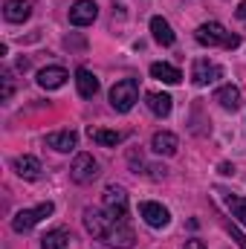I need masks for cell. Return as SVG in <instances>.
Listing matches in <instances>:
<instances>
[{
  "mask_svg": "<svg viewBox=\"0 0 246 249\" xmlns=\"http://www.w3.org/2000/svg\"><path fill=\"white\" fill-rule=\"evenodd\" d=\"M223 75V70L217 67V64L206 61V58H197L194 67H191V81L197 84V87H206V84H211V81H217Z\"/></svg>",
  "mask_w": 246,
  "mask_h": 249,
  "instance_id": "cell-8",
  "label": "cell"
},
{
  "mask_svg": "<svg viewBox=\"0 0 246 249\" xmlns=\"http://www.w3.org/2000/svg\"><path fill=\"white\" fill-rule=\"evenodd\" d=\"M229 232H232V241H235L241 249H246V235H244V232H241L238 226H229Z\"/></svg>",
  "mask_w": 246,
  "mask_h": 249,
  "instance_id": "cell-25",
  "label": "cell"
},
{
  "mask_svg": "<svg viewBox=\"0 0 246 249\" xmlns=\"http://www.w3.org/2000/svg\"><path fill=\"white\" fill-rule=\"evenodd\" d=\"M12 90H15V87H12V75H9V72H3V102H9V99H12Z\"/></svg>",
  "mask_w": 246,
  "mask_h": 249,
  "instance_id": "cell-24",
  "label": "cell"
},
{
  "mask_svg": "<svg viewBox=\"0 0 246 249\" xmlns=\"http://www.w3.org/2000/svg\"><path fill=\"white\" fill-rule=\"evenodd\" d=\"M47 145L61 151V154H70L75 145H78V133L75 130H58V133H50L47 136Z\"/></svg>",
  "mask_w": 246,
  "mask_h": 249,
  "instance_id": "cell-16",
  "label": "cell"
},
{
  "mask_svg": "<svg viewBox=\"0 0 246 249\" xmlns=\"http://www.w3.org/2000/svg\"><path fill=\"white\" fill-rule=\"evenodd\" d=\"M90 139H93L96 145H102V148H116V145H122L124 139H127V133H122V130H102V127H90Z\"/></svg>",
  "mask_w": 246,
  "mask_h": 249,
  "instance_id": "cell-17",
  "label": "cell"
},
{
  "mask_svg": "<svg viewBox=\"0 0 246 249\" xmlns=\"http://www.w3.org/2000/svg\"><path fill=\"white\" fill-rule=\"evenodd\" d=\"M99 18V6L93 0H75L70 9V23L72 26H90Z\"/></svg>",
  "mask_w": 246,
  "mask_h": 249,
  "instance_id": "cell-9",
  "label": "cell"
},
{
  "mask_svg": "<svg viewBox=\"0 0 246 249\" xmlns=\"http://www.w3.org/2000/svg\"><path fill=\"white\" fill-rule=\"evenodd\" d=\"M70 232L67 229H53V232H47L44 238H41V249H67L70 247Z\"/></svg>",
  "mask_w": 246,
  "mask_h": 249,
  "instance_id": "cell-22",
  "label": "cell"
},
{
  "mask_svg": "<svg viewBox=\"0 0 246 249\" xmlns=\"http://www.w3.org/2000/svg\"><path fill=\"white\" fill-rule=\"evenodd\" d=\"M53 203L47 200V203H41V206H35V209H23V212H18L15 217H12V229L15 232H29L32 226H38L44 217H50L53 214Z\"/></svg>",
  "mask_w": 246,
  "mask_h": 249,
  "instance_id": "cell-3",
  "label": "cell"
},
{
  "mask_svg": "<svg viewBox=\"0 0 246 249\" xmlns=\"http://www.w3.org/2000/svg\"><path fill=\"white\" fill-rule=\"evenodd\" d=\"M226 206H229V212H232V217L246 226V197H238V194H229L226 197Z\"/></svg>",
  "mask_w": 246,
  "mask_h": 249,
  "instance_id": "cell-23",
  "label": "cell"
},
{
  "mask_svg": "<svg viewBox=\"0 0 246 249\" xmlns=\"http://www.w3.org/2000/svg\"><path fill=\"white\" fill-rule=\"evenodd\" d=\"M29 15H32L29 0H6V6H3V18L9 23H23Z\"/></svg>",
  "mask_w": 246,
  "mask_h": 249,
  "instance_id": "cell-14",
  "label": "cell"
},
{
  "mask_svg": "<svg viewBox=\"0 0 246 249\" xmlns=\"http://www.w3.org/2000/svg\"><path fill=\"white\" fill-rule=\"evenodd\" d=\"M177 148H180V139H177L174 133H168V130H159V133H154V139H151V151L159 154V157H174Z\"/></svg>",
  "mask_w": 246,
  "mask_h": 249,
  "instance_id": "cell-11",
  "label": "cell"
},
{
  "mask_svg": "<svg viewBox=\"0 0 246 249\" xmlns=\"http://www.w3.org/2000/svg\"><path fill=\"white\" fill-rule=\"evenodd\" d=\"M194 38H197V44H200V47H217V44H220V47H226V50H235V47L241 44V35L226 32V29H223V23H217V20H209V23L197 26Z\"/></svg>",
  "mask_w": 246,
  "mask_h": 249,
  "instance_id": "cell-1",
  "label": "cell"
},
{
  "mask_svg": "<svg viewBox=\"0 0 246 249\" xmlns=\"http://www.w3.org/2000/svg\"><path fill=\"white\" fill-rule=\"evenodd\" d=\"M102 203H105V209H107L113 217H127V194H124V188L107 186L105 194H102Z\"/></svg>",
  "mask_w": 246,
  "mask_h": 249,
  "instance_id": "cell-7",
  "label": "cell"
},
{
  "mask_svg": "<svg viewBox=\"0 0 246 249\" xmlns=\"http://www.w3.org/2000/svg\"><path fill=\"white\" fill-rule=\"evenodd\" d=\"M119 217H113L107 209L102 212V209H84V226H87V232L93 235V238H107V232H110V226L116 223Z\"/></svg>",
  "mask_w": 246,
  "mask_h": 249,
  "instance_id": "cell-4",
  "label": "cell"
},
{
  "mask_svg": "<svg viewBox=\"0 0 246 249\" xmlns=\"http://www.w3.org/2000/svg\"><path fill=\"white\" fill-rule=\"evenodd\" d=\"M185 249H206V247H203V241H197V238H194V241H188V244H185Z\"/></svg>",
  "mask_w": 246,
  "mask_h": 249,
  "instance_id": "cell-27",
  "label": "cell"
},
{
  "mask_svg": "<svg viewBox=\"0 0 246 249\" xmlns=\"http://www.w3.org/2000/svg\"><path fill=\"white\" fill-rule=\"evenodd\" d=\"M151 32H154V41L157 44H162V47H171L174 44V29H171V23L165 20V18H151Z\"/></svg>",
  "mask_w": 246,
  "mask_h": 249,
  "instance_id": "cell-21",
  "label": "cell"
},
{
  "mask_svg": "<svg viewBox=\"0 0 246 249\" xmlns=\"http://www.w3.org/2000/svg\"><path fill=\"white\" fill-rule=\"evenodd\" d=\"M67 78L70 75H67L64 67H44V70H38V84L44 90H58V87H64Z\"/></svg>",
  "mask_w": 246,
  "mask_h": 249,
  "instance_id": "cell-12",
  "label": "cell"
},
{
  "mask_svg": "<svg viewBox=\"0 0 246 249\" xmlns=\"http://www.w3.org/2000/svg\"><path fill=\"white\" fill-rule=\"evenodd\" d=\"M75 84H78V96H81V99H93V96L99 93V78H96L87 67H81V70L75 72Z\"/></svg>",
  "mask_w": 246,
  "mask_h": 249,
  "instance_id": "cell-15",
  "label": "cell"
},
{
  "mask_svg": "<svg viewBox=\"0 0 246 249\" xmlns=\"http://www.w3.org/2000/svg\"><path fill=\"white\" fill-rule=\"evenodd\" d=\"M139 214H142V220H145L148 226H154V229H162V226L171 223V212H168L162 203H154V200H145V203L139 206Z\"/></svg>",
  "mask_w": 246,
  "mask_h": 249,
  "instance_id": "cell-6",
  "label": "cell"
},
{
  "mask_svg": "<svg viewBox=\"0 0 246 249\" xmlns=\"http://www.w3.org/2000/svg\"><path fill=\"white\" fill-rule=\"evenodd\" d=\"M12 168L18 171V177H23V180H38L41 177V162L35 160V157H18L15 162H12Z\"/></svg>",
  "mask_w": 246,
  "mask_h": 249,
  "instance_id": "cell-20",
  "label": "cell"
},
{
  "mask_svg": "<svg viewBox=\"0 0 246 249\" xmlns=\"http://www.w3.org/2000/svg\"><path fill=\"white\" fill-rule=\"evenodd\" d=\"M235 15H238L241 20H246V0L241 3V6H238V9H235Z\"/></svg>",
  "mask_w": 246,
  "mask_h": 249,
  "instance_id": "cell-26",
  "label": "cell"
},
{
  "mask_svg": "<svg viewBox=\"0 0 246 249\" xmlns=\"http://www.w3.org/2000/svg\"><path fill=\"white\" fill-rule=\"evenodd\" d=\"M70 177H72V183H78V186L93 183V180L99 177V162L93 160V154H78V157L72 160V165H70Z\"/></svg>",
  "mask_w": 246,
  "mask_h": 249,
  "instance_id": "cell-5",
  "label": "cell"
},
{
  "mask_svg": "<svg viewBox=\"0 0 246 249\" xmlns=\"http://www.w3.org/2000/svg\"><path fill=\"white\" fill-rule=\"evenodd\" d=\"M171 102H174V99H171L168 93H148V96H145V105H148V110H151L154 116H159V119L171 113V107H174Z\"/></svg>",
  "mask_w": 246,
  "mask_h": 249,
  "instance_id": "cell-19",
  "label": "cell"
},
{
  "mask_svg": "<svg viewBox=\"0 0 246 249\" xmlns=\"http://www.w3.org/2000/svg\"><path fill=\"white\" fill-rule=\"evenodd\" d=\"M214 102H217L223 110H238L241 102H244V96H241V90H238L235 84H223V87L214 93Z\"/></svg>",
  "mask_w": 246,
  "mask_h": 249,
  "instance_id": "cell-13",
  "label": "cell"
},
{
  "mask_svg": "<svg viewBox=\"0 0 246 249\" xmlns=\"http://www.w3.org/2000/svg\"><path fill=\"white\" fill-rule=\"evenodd\" d=\"M110 247H122V249H127V247H133V241H136V235H133V229L127 226V220L124 217H119L113 226H110V232H107V238H105Z\"/></svg>",
  "mask_w": 246,
  "mask_h": 249,
  "instance_id": "cell-10",
  "label": "cell"
},
{
  "mask_svg": "<svg viewBox=\"0 0 246 249\" xmlns=\"http://www.w3.org/2000/svg\"><path fill=\"white\" fill-rule=\"evenodd\" d=\"M151 78L165 81V84H180V81H183V72H180L177 67L165 64V61H154L151 64Z\"/></svg>",
  "mask_w": 246,
  "mask_h": 249,
  "instance_id": "cell-18",
  "label": "cell"
},
{
  "mask_svg": "<svg viewBox=\"0 0 246 249\" xmlns=\"http://www.w3.org/2000/svg\"><path fill=\"white\" fill-rule=\"evenodd\" d=\"M232 171H235V168H232L229 162H223V165H220V174H232Z\"/></svg>",
  "mask_w": 246,
  "mask_h": 249,
  "instance_id": "cell-28",
  "label": "cell"
},
{
  "mask_svg": "<svg viewBox=\"0 0 246 249\" xmlns=\"http://www.w3.org/2000/svg\"><path fill=\"white\" fill-rule=\"evenodd\" d=\"M136 99H139V84H136V78H122V81H116L113 90H110V107H113L116 113H127V110L136 105Z\"/></svg>",
  "mask_w": 246,
  "mask_h": 249,
  "instance_id": "cell-2",
  "label": "cell"
}]
</instances>
